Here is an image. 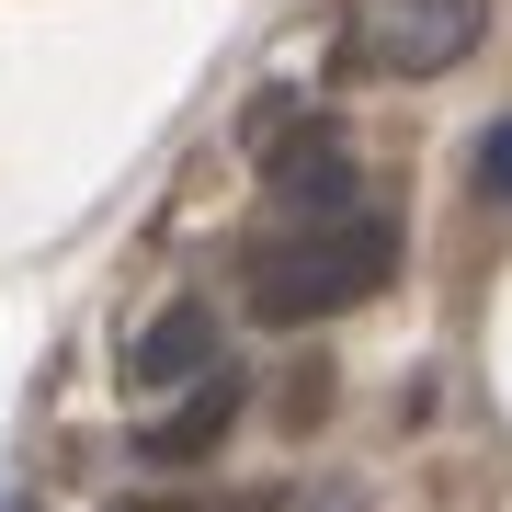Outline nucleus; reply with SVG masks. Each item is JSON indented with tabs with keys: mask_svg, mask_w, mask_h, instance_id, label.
<instances>
[{
	"mask_svg": "<svg viewBox=\"0 0 512 512\" xmlns=\"http://www.w3.org/2000/svg\"><path fill=\"white\" fill-rule=\"evenodd\" d=\"M490 35V0H353L342 12V69L353 80H433Z\"/></svg>",
	"mask_w": 512,
	"mask_h": 512,
	"instance_id": "obj_2",
	"label": "nucleus"
},
{
	"mask_svg": "<svg viewBox=\"0 0 512 512\" xmlns=\"http://www.w3.org/2000/svg\"><path fill=\"white\" fill-rule=\"evenodd\" d=\"M114 512H285V490H183V501H114Z\"/></svg>",
	"mask_w": 512,
	"mask_h": 512,
	"instance_id": "obj_6",
	"label": "nucleus"
},
{
	"mask_svg": "<svg viewBox=\"0 0 512 512\" xmlns=\"http://www.w3.org/2000/svg\"><path fill=\"white\" fill-rule=\"evenodd\" d=\"M239 274H251V319L262 330H308V319L365 308V296L399 274V228L387 217H308V228L262 239Z\"/></svg>",
	"mask_w": 512,
	"mask_h": 512,
	"instance_id": "obj_1",
	"label": "nucleus"
},
{
	"mask_svg": "<svg viewBox=\"0 0 512 512\" xmlns=\"http://www.w3.org/2000/svg\"><path fill=\"white\" fill-rule=\"evenodd\" d=\"M262 183H274L285 205H308V217H353V148L330 126H296V137H274Z\"/></svg>",
	"mask_w": 512,
	"mask_h": 512,
	"instance_id": "obj_3",
	"label": "nucleus"
},
{
	"mask_svg": "<svg viewBox=\"0 0 512 512\" xmlns=\"http://www.w3.org/2000/svg\"><path fill=\"white\" fill-rule=\"evenodd\" d=\"M478 194H490V205H512V114L478 137Z\"/></svg>",
	"mask_w": 512,
	"mask_h": 512,
	"instance_id": "obj_7",
	"label": "nucleus"
},
{
	"mask_svg": "<svg viewBox=\"0 0 512 512\" xmlns=\"http://www.w3.org/2000/svg\"><path fill=\"white\" fill-rule=\"evenodd\" d=\"M228 421H239V376L217 365V376H194V387H183V410H160V421L137 433V456H148V467H194L205 444L228 433Z\"/></svg>",
	"mask_w": 512,
	"mask_h": 512,
	"instance_id": "obj_5",
	"label": "nucleus"
},
{
	"mask_svg": "<svg viewBox=\"0 0 512 512\" xmlns=\"http://www.w3.org/2000/svg\"><path fill=\"white\" fill-rule=\"evenodd\" d=\"M126 376H137V399H160V387H194V376H217V319H205V308H160V319L137 330Z\"/></svg>",
	"mask_w": 512,
	"mask_h": 512,
	"instance_id": "obj_4",
	"label": "nucleus"
}]
</instances>
